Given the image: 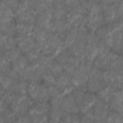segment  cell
Listing matches in <instances>:
<instances>
[{
	"instance_id": "1",
	"label": "cell",
	"mask_w": 123,
	"mask_h": 123,
	"mask_svg": "<svg viewBox=\"0 0 123 123\" xmlns=\"http://www.w3.org/2000/svg\"><path fill=\"white\" fill-rule=\"evenodd\" d=\"M61 107L64 112L69 114H77L80 111L76 100L72 93L67 94L62 98Z\"/></svg>"
},
{
	"instance_id": "4",
	"label": "cell",
	"mask_w": 123,
	"mask_h": 123,
	"mask_svg": "<svg viewBox=\"0 0 123 123\" xmlns=\"http://www.w3.org/2000/svg\"><path fill=\"white\" fill-rule=\"evenodd\" d=\"M71 77L64 72L56 78L55 86L61 91H64L68 88L69 86H71Z\"/></svg>"
},
{
	"instance_id": "6",
	"label": "cell",
	"mask_w": 123,
	"mask_h": 123,
	"mask_svg": "<svg viewBox=\"0 0 123 123\" xmlns=\"http://www.w3.org/2000/svg\"><path fill=\"white\" fill-rule=\"evenodd\" d=\"M22 51L18 47H14L10 50L6 51L3 55L10 61L12 62L17 61L22 55Z\"/></svg>"
},
{
	"instance_id": "2",
	"label": "cell",
	"mask_w": 123,
	"mask_h": 123,
	"mask_svg": "<svg viewBox=\"0 0 123 123\" xmlns=\"http://www.w3.org/2000/svg\"><path fill=\"white\" fill-rule=\"evenodd\" d=\"M17 43L18 47L22 52L25 53H27L34 49L38 48L37 43L35 40L34 35L18 36Z\"/></svg>"
},
{
	"instance_id": "7",
	"label": "cell",
	"mask_w": 123,
	"mask_h": 123,
	"mask_svg": "<svg viewBox=\"0 0 123 123\" xmlns=\"http://www.w3.org/2000/svg\"><path fill=\"white\" fill-rule=\"evenodd\" d=\"M31 122H48V113H45L35 111L33 109L30 113Z\"/></svg>"
},
{
	"instance_id": "8",
	"label": "cell",
	"mask_w": 123,
	"mask_h": 123,
	"mask_svg": "<svg viewBox=\"0 0 123 123\" xmlns=\"http://www.w3.org/2000/svg\"><path fill=\"white\" fill-rule=\"evenodd\" d=\"M49 70H50V72L56 77L61 75L63 72L62 65L58 63L55 60L52 61L49 66Z\"/></svg>"
},
{
	"instance_id": "3",
	"label": "cell",
	"mask_w": 123,
	"mask_h": 123,
	"mask_svg": "<svg viewBox=\"0 0 123 123\" xmlns=\"http://www.w3.org/2000/svg\"><path fill=\"white\" fill-rule=\"evenodd\" d=\"M1 33L8 37H12L16 32V25L12 20L6 21H0Z\"/></svg>"
},
{
	"instance_id": "9",
	"label": "cell",
	"mask_w": 123,
	"mask_h": 123,
	"mask_svg": "<svg viewBox=\"0 0 123 123\" xmlns=\"http://www.w3.org/2000/svg\"><path fill=\"white\" fill-rule=\"evenodd\" d=\"M41 55V52L39 49L36 48L26 53V57L29 62L33 63L38 59Z\"/></svg>"
},
{
	"instance_id": "5",
	"label": "cell",
	"mask_w": 123,
	"mask_h": 123,
	"mask_svg": "<svg viewBox=\"0 0 123 123\" xmlns=\"http://www.w3.org/2000/svg\"><path fill=\"white\" fill-rule=\"evenodd\" d=\"M49 119L50 122H60L64 112L61 107L51 106L49 110Z\"/></svg>"
},
{
	"instance_id": "11",
	"label": "cell",
	"mask_w": 123,
	"mask_h": 123,
	"mask_svg": "<svg viewBox=\"0 0 123 123\" xmlns=\"http://www.w3.org/2000/svg\"><path fill=\"white\" fill-rule=\"evenodd\" d=\"M47 88L50 97L52 98L60 96L61 91L56 86H48Z\"/></svg>"
},
{
	"instance_id": "10",
	"label": "cell",
	"mask_w": 123,
	"mask_h": 123,
	"mask_svg": "<svg viewBox=\"0 0 123 123\" xmlns=\"http://www.w3.org/2000/svg\"><path fill=\"white\" fill-rule=\"evenodd\" d=\"M1 1L6 7H7L9 9L11 10L12 11L13 10L16 11L20 3V2L19 1L13 0H1Z\"/></svg>"
}]
</instances>
